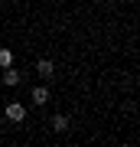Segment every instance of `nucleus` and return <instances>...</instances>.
Segmentation results:
<instances>
[{
    "label": "nucleus",
    "mask_w": 140,
    "mask_h": 147,
    "mask_svg": "<svg viewBox=\"0 0 140 147\" xmlns=\"http://www.w3.org/2000/svg\"><path fill=\"white\" fill-rule=\"evenodd\" d=\"M7 65H13V53L10 49H0V69H7Z\"/></svg>",
    "instance_id": "423d86ee"
},
{
    "label": "nucleus",
    "mask_w": 140,
    "mask_h": 147,
    "mask_svg": "<svg viewBox=\"0 0 140 147\" xmlns=\"http://www.w3.org/2000/svg\"><path fill=\"white\" fill-rule=\"evenodd\" d=\"M49 124H52V131H59V134H62V131H68V118H65V115H52V121H49Z\"/></svg>",
    "instance_id": "20e7f679"
},
{
    "label": "nucleus",
    "mask_w": 140,
    "mask_h": 147,
    "mask_svg": "<svg viewBox=\"0 0 140 147\" xmlns=\"http://www.w3.org/2000/svg\"><path fill=\"white\" fill-rule=\"evenodd\" d=\"M20 79H23V75L16 72V69H10V65L3 69V85H20Z\"/></svg>",
    "instance_id": "39448f33"
},
{
    "label": "nucleus",
    "mask_w": 140,
    "mask_h": 147,
    "mask_svg": "<svg viewBox=\"0 0 140 147\" xmlns=\"http://www.w3.org/2000/svg\"><path fill=\"white\" fill-rule=\"evenodd\" d=\"M36 72L42 75V79H52V75H56V65H52V59H39V62H36Z\"/></svg>",
    "instance_id": "f03ea898"
},
{
    "label": "nucleus",
    "mask_w": 140,
    "mask_h": 147,
    "mask_svg": "<svg viewBox=\"0 0 140 147\" xmlns=\"http://www.w3.org/2000/svg\"><path fill=\"white\" fill-rule=\"evenodd\" d=\"M29 98L36 101V105H46V101H49V88H46V85H36V88H33V95H29Z\"/></svg>",
    "instance_id": "7ed1b4c3"
},
{
    "label": "nucleus",
    "mask_w": 140,
    "mask_h": 147,
    "mask_svg": "<svg viewBox=\"0 0 140 147\" xmlns=\"http://www.w3.org/2000/svg\"><path fill=\"white\" fill-rule=\"evenodd\" d=\"M7 118L20 124V121H26V108L20 105V101H10V105H7Z\"/></svg>",
    "instance_id": "f257e3e1"
}]
</instances>
